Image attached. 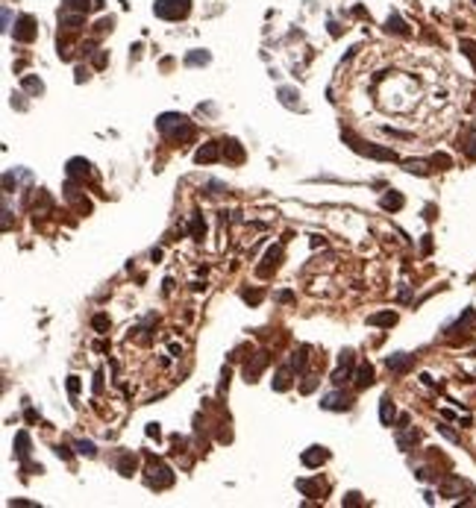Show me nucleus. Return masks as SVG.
<instances>
[{"instance_id": "obj_51", "label": "nucleus", "mask_w": 476, "mask_h": 508, "mask_svg": "<svg viewBox=\"0 0 476 508\" xmlns=\"http://www.w3.org/2000/svg\"><path fill=\"white\" fill-rule=\"evenodd\" d=\"M56 455H59V458H65V461H71V447L59 444V447H56Z\"/></svg>"}, {"instance_id": "obj_6", "label": "nucleus", "mask_w": 476, "mask_h": 508, "mask_svg": "<svg viewBox=\"0 0 476 508\" xmlns=\"http://www.w3.org/2000/svg\"><path fill=\"white\" fill-rule=\"evenodd\" d=\"M36 36H38L36 18H33V15H21V18L15 21V41L30 44V41H36Z\"/></svg>"}, {"instance_id": "obj_10", "label": "nucleus", "mask_w": 476, "mask_h": 508, "mask_svg": "<svg viewBox=\"0 0 476 508\" xmlns=\"http://www.w3.org/2000/svg\"><path fill=\"white\" fill-rule=\"evenodd\" d=\"M59 27L65 30V33H80V30L85 27V15L83 12H71V9H62Z\"/></svg>"}, {"instance_id": "obj_45", "label": "nucleus", "mask_w": 476, "mask_h": 508, "mask_svg": "<svg viewBox=\"0 0 476 508\" xmlns=\"http://www.w3.org/2000/svg\"><path fill=\"white\" fill-rule=\"evenodd\" d=\"M315 388H318V376H306V382L300 385V391H303V394H312Z\"/></svg>"}, {"instance_id": "obj_48", "label": "nucleus", "mask_w": 476, "mask_h": 508, "mask_svg": "<svg viewBox=\"0 0 476 508\" xmlns=\"http://www.w3.org/2000/svg\"><path fill=\"white\" fill-rule=\"evenodd\" d=\"M106 62H109V53H106V50H97V53H94V68H103Z\"/></svg>"}, {"instance_id": "obj_34", "label": "nucleus", "mask_w": 476, "mask_h": 508, "mask_svg": "<svg viewBox=\"0 0 476 508\" xmlns=\"http://www.w3.org/2000/svg\"><path fill=\"white\" fill-rule=\"evenodd\" d=\"M347 379H353V367H344V365H341V367H338V370L332 373V385H338V388H341Z\"/></svg>"}, {"instance_id": "obj_1", "label": "nucleus", "mask_w": 476, "mask_h": 508, "mask_svg": "<svg viewBox=\"0 0 476 508\" xmlns=\"http://www.w3.org/2000/svg\"><path fill=\"white\" fill-rule=\"evenodd\" d=\"M156 130L162 132L171 144H185L197 135L194 124H191L185 115H179V112H165V115H159V118H156Z\"/></svg>"}, {"instance_id": "obj_22", "label": "nucleus", "mask_w": 476, "mask_h": 508, "mask_svg": "<svg viewBox=\"0 0 476 508\" xmlns=\"http://www.w3.org/2000/svg\"><path fill=\"white\" fill-rule=\"evenodd\" d=\"M473 323H476V311H473V308H464V315L453 323L450 329H447V335H456V332H462V329H470Z\"/></svg>"}, {"instance_id": "obj_44", "label": "nucleus", "mask_w": 476, "mask_h": 508, "mask_svg": "<svg viewBox=\"0 0 476 508\" xmlns=\"http://www.w3.org/2000/svg\"><path fill=\"white\" fill-rule=\"evenodd\" d=\"M74 206H77V212H80V214H88V212H91V203L85 200V197H77V200H74Z\"/></svg>"}, {"instance_id": "obj_5", "label": "nucleus", "mask_w": 476, "mask_h": 508, "mask_svg": "<svg viewBox=\"0 0 476 508\" xmlns=\"http://www.w3.org/2000/svg\"><path fill=\"white\" fill-rule=\"evenodd\" d=\"M321 408L323 412H350L353 408V397L347 394V391H332V394H326L321 397Z\"/></svg>"}, {"instance_id": "obj_2", "label": "nucleus", "mask_w": 476, "mask_h": 508, "mask_svg": "<svg viewBox=\"0 0 476 508\" xmlns=\"http://www.w3.org/2000/svg\"><path fill=\"white\" fill-rule=\"evenodd\" d=\"M341 138L347 141V147L350 150H356V153L362 156H370V159H379V162H397V153H394L391 147H376V144H368V141H362L359 135H353L350 130L341 132Z\"/></svg>"}, {"instance_id": "obj_27", "label": "nucleus", "mask_w": 476, "mask_h": 508, "mask_svg": "<svg viewBox=\"0 0 476 508\" xmlns=\"http://www.w3.org/2000/svg\"><path fill=\"white\" fill-rule=\"evenodd\" d=\"M209 62H212V53H209V50H191V53H185V65H188V68L209 65Z\"/></svg>"}, {"instance_id": "obj_37", "label": "nucleus", "mask_w": 476, "mask_h": 508, "mask_svg": "<svg viewBox=\"0 0 476 508\" xmlns=\"http://www.w3.org/2000/svg\"><path fill=\"white\" fill-rule=\"evenodd\" d=\"M74 447H77V452H80V455H85V458H94V455H97V449H94V444H91V441H77Z\"/></svg>"}, {"instance_id": "obj_52", "label": "nucleus", "mask_w": 476, "mask_h": 508, "mask_svg": "<svg viewBox=\"0 0 476 508\" xmlns=\"http://www.w3.org/2000/svg\"><path fill=\"white\" fill-rule=\"evenodd\" d=\"M9 505L12 508H36V502H30V499H12Z\"/></svg>"}, {"instance_id": "obj_4", "label": "nucleus", "mask_w": 476, "mask_h": 508, "mask_svg": "<svg viewBox=\"0 0 476 508\" xmlns=\"http://www.w3.org/2000/svg\"><path fill=\"white\" fill-rule=\"evenodd\" d=\"M147 473H156V476H147V485H150V488H156V491H162V488H168V485H174V473L168 470L159 458H153V455H150Z\"/></svg>"}, {"instance_id": "obj_61", "label": "nucleus", "mask_w": 476, "mask_h": 508, "mask_svg": "<svg viewBox=\"0 0 476 508\" xmlns=\"http://www.w3.org/2000/svg\"><path fill=\"white\" fill-rule=\"evenodd\" d=\"M432 250V241H429V235H423V253H429Z\"/></svg>"}, {"instance_id": "obj_12", "label": "nucleus", "mask_w": 476, "mask_h": 508, "mask_svg": "<svg viewBox=\"0 0 476 508\" xmlns=\"http://www.w3.org/2000/svg\"><path fill=\"white\" fill-rule=\"evenodd\" d=\"M438 491H441V496H462L464 491H467V482H464L462 476H447L444 482L438 485Z\"/></svg>"}, {"instance_id": "obj_33", "label": "nucleus", "mask_w": 476, "mask_h": 508, "mask_svg": "<svg viewBox=\"0 0 476 508\" xmlns=\"http://www.w3.org/2000/svg\"><path fill=\"white\" fill-rule=\"evenodd\" d=\"M429 165H435L438 171H447V167H453V159L447 153H432L429 156Z\"/></svg>"}, {"instance_id": "obj_7", "label": "nucleus", "mask_w": 476, "mask_h": 508, "mask_svg": "<svg viewBox=\"0 0 476 508\" xmlns=\"http://www.w3.org/2000/svg\"><path fill=\"white\" fill-rule=\"evenodd\" d=\"M279 259H282V244H276V247H268V253H265L262 264L256 268V273H259V276H271V273L279 268Z\"/></svg>"}, {"instance_id": "obj_56", "label": "nucleus", "mask_w": 476, "mask_h": 508, "mask_svg": "<svg viewBox=\"0 0 476 508\" xmlns=\"http://www.w3.org/2000/svg\"><path fill=\"white\" fill-rule=\"evenodd\" d=\"M100 391H103V373L97 370L94 373V394H100Z\"/></svg>"}, {"instance_id": "obj_40", "label": "nucleus", "mask_w": 476, "mask_h": 508, "mask_svg": "<svg viewBox=\"0 0 476 508\" xmlns=\"http://www.w3.org/2000/svg\"><path fill=\"white\" fill-rule=\"evenodd\" d=\"M341 505H347V508H359V505H362V496H359L356 491H350V494H347L344 499H341Z\"/></svg>"}, {"instance_id": "obj_11", "label": "nucleus", "mask_w": 476, "mask_h": 508, "mask_svg": "<svg viewBox=\"0 0 476 508\" xmlns=\"http://www.w3.org/2000/svg\"><path fill=\"white\" fill-rule=\"evenodd\" d=\"M268 361H271V355L265 353V350L262 353H256V358L244 365V379H247V382H256V379L262 376V370L268 367Z\"/></svg>"}, {"instance_id": "obj_43", "label": "nucleus", "mask_w": 476, "mask_h": 508, "mask_svg": "<svg viewBox=\"0 0 476 508\" xmlns=\"http://www.w3.org/2000/svg\"><path fill=\"white\" fill-rule=\"evenodd\" d=\"M279 97H282V103L285 106H294V97H300L294 88H279Z\"/></svg>"}, {"instance_id": "obj_14", "label": "nucleus", "mask_w": 476, "mask_h": 508, "mask_svg": "<svg viewBox=\"0 0 476 508\" xmlns=\"http://www.w3.org/2000/svg\"><path fill=\"white\" fill-rule=\"evenodd\" d=\"M353 385H356L359 391H365L368 385H373V365L362 361V365L353 370Z\"/></svg>"}, {"instance_id": "obj_21", "label": "nucleus", "mask_w": 476, "mask_h": 508, "mask_svg": "<svg viewBox=\"0 0 476 508\" xmlns=\"http://www.w3.org/2000/svg\"><path fill=\"white\" fill-rule=\"evenodd\" d=\"M30 447H33V444H30V435H27V432H18V435H15V458L27 461L30 458Z\"/></svg>"}, {"instance_id": "obj_16", "label": "nucleus", "mask_w": 476, "mask_h": 508, "mask_svg": "<svg viewBox=\"0 0 476 508\" xmlns=\"http://www.w3.org/2000/svg\"><path fill=\"white\" fill-rule=\"evenodd\" d=\"M385 365H388V370H391V373H397V376H400V373H406V370L412 367V355H409V353H394V355H388V358H385Z\"/></svg>"}, {"instance_id": "obj_32", "label": "nucleus", "mask_w": 476, "mask_h": 508, "mask_svg": "<svg viewBox=\"0 0 476 508\" xmlns=\"http://www.w3.org/2000/svg\"><path fill=\"white\" fill-rule=\"evenodd\" d=\"M306 353H309V350H306V347H300L297 353L291 355V367H294L297 373H303V370H306V361H309V355H306Z\"/></svg>"}, {"instance_id": "obj_20", "label": "nucleus", "mask_w": 476, "mask_h": 508, "mask_svg": "<svg viewBox=\"0 0 476 508\" xmlns=\"http://www.w3.org/2000/svg\"><path fill=\"white\" fill-rule=\"evenodd\" d=\"M224 159H229V162H244V147L235 141V138H226L224 141Z\"/></svg>"}, {"instance_id": "obj_30", "label": "nucleus", "mask_w": 476, "mask_h": 508, "mask_svg": "<svg viewBox=\"0 0 476 508\" xmlns=\"http://www.w3.org/2000/svg\"><path fill=\"white\" fill-rule=\"evenodd\" d=\"M188 235L197 238V241L206 235V221H203V214H194V217L188 221Z\"/></svg>"}, {"instance_id": "obj_58", "label": "nucleus", "mask_w": 476, "mask_h": 508, "mask_svg": "<svg viewBox=\"0 0 476 508\" xmlns=\"http://www.w3.org/2000/svg\"><path fill=\"white\" fill-rule=\"evenodd\" d=\"M85 80H88V71L80 65V68H77V83H85Z\"/></svg>"}, {"instance_id": "obj_18", "label": "nucleus", "mask_w": 476, "mask_h": 508, "mask_svg": "<svg viewBox=\"0 0 476 508\" xmlns=\"http://www.w3.org/2000/svg\"><path fill=\"white\" fill-rule=\"evenodd\" d=\"M403 203H406V197L400 194V191H385V194H382V200H379V206L385 209V212H400V209H403Z\"/></svg>"}, {"instance_id": "obj_9", "label": "nucleus", "mask_w": 476, "mask_h": 508, "mask_svg": "<svg viewBox=\"0 0 476 508\" xmlns=\"http://www.w3.org/2000/svg\"><path fill=\"white\" fill-rule=\"evenodd\" d=\"M65 174H68L71 179L85 182V177L91 174V162H88V159H83V156H74V159H68V165H65Z\"/></svg>"}, {"instance_id": "obj_26", "label": "nucleus", "mask_w": 476, "mask_h": 508, "mask_svg": "<svg viewBox=\"0 0 476 508\" xmlns=\"http://www.w3.org/2000/svg\"><path fill=\"white\" fill-rule=\"evenodd\" d=\"M417 441H420V432H417V429H406V432H400V435H397V447L403 449V452H409Z\"/></svg>"}, {"instance_id": "obj_42", "label": "nucleus", "mask_w": 476, "mask_h": 508, "mask_svg": "<svg viewBox=\"0 0 476 508\" xmlns=\"http://www.w3.org/2000/svg\"><path fill=\"white\" fill-rule=\"evenodd\" d=\"M112 27H115V18L109 15V18H100V21H97V24H94V30H97V33H109Z\"/></svg>"}, {"instance_id": "obj_39", "label": "nucleus", "mask_w": 476, "mask_h": 508, "mask_svg": "<svg viewBox=\"0 0 476 508\" xmlns=\"http://www.w3.org/2000/svg\"><path fill=\"white\" fill-rule=\"evenodd\" d=\"M241 300L250 303V306H259L262 303V291H241Z\"/></svg>"}, {"instance_id": "obj_46", "label": "nucleus", "mask_w": 476, "mask_h": 508, "mask_svg": "<svg viewBox=\"0 0 476 508\" xmlns=\"http://www.w3.org/2000/svg\"><path fill=\"white\" fill-rule=\"evenodd\" d=\"M438 432H441V435H444V438H447V441H453V444H459V435H456V432H453L450 426H444V423H441V426H438Z\"/></svg>"}, {"instance_id": "obj_36", "label": "nucleus", "mask_w": 476, "mask_h": 508, "mask_svg": "<svg viewBox=\"0 0 476 508\" xmlns=\"http://www.w3.org/2000/svg\"><path fill=\"white\" fill-rule=\"evenodd\" d=\"M50 206H53L50 194H47V191H41V188H38V197H36V214H38V212H47Z\"/></svg>"}, {"instance_id": "obj_24", "label": "nucleus", "mask_w": 476, "mask_h": 508, "mask_svg": "<svg viewBox=\"0 0 476 508\" xmlns=\"http://www.w3.org/2000/svg\"><path fill=\"white\" fill-rule=\"evenodd\" d=\"M394 417H397V408H394L391 397H382L379 400V420H382V426H391Z\"/></svg>"}, {"instance_id": "obj_60", "label": "nucleus", "mask_w": 476, "mask_h": 508, "mask_svg": "<svg viewBox=\"0 0 476 508\" xmlns=\"http://www.w3.org/2000/svg\"><path fill=\"white\" fill-rule=\"evenodd\" d=\"M27 420H30V423H36V420H38V414L33 412V408H27Z\"/></svg>"}, {"instance_id": "obj_59", "label": "nucleus", "mask_w": 476, "mask_h": 508, "mask_svg": "<svg viewBox=\"0 0 476 508\" xmlns=\"http://www.w3.org/2000/svg\"><path fill=\"white\" fill-rule=\"evenodd\" d=\"M9 24H12V12L3 9V30H9Z\"/></svg>"}, {"instance_id": "obj_17", "label": "nucleus", "mask_w": 476, "mask_h": 508, "mask_svg": "<svg viewBox=\"0 0 476 508\" xmlns=\"http://www.w3.org/2000/svg\"><path fill=\"white\" fill-rule=\"evenodd\" d=\"M385 33H394V36H412V30H409V24H406L403 18L397 12H391L388 15V21H385Z\"/></svg>"}, {"instance_id": "obj_3", "label": "nucleus", "mask_w": 476, "mask_h": 508, "mask_svg": "<svg viewBox=\"0 0 476 508\" xmlns=\"http://www.w3.org/2000/svg\"><path fill=\"white\" fill-rule=\"evenodd\" d=\"M153 12L165 21H182L191 12V0H156Z\"/></svg>"}, {"instance_id": "obj_28", "label": "nucleus", "mask_w": 476, "mask_h": 508, "mask_svg": "<svg viewBox=\"0 0 476 508\" xmlns=\"http://www.w3.org/2000/svg\"><path fill=\"white\" fill-rule=\"evenodd\" d=\"M321 479H297V491L300 494H306V496H315V494H321Z\"/></svg>"}, {"instance_id": "obj_35", "label": "nucleus", "mask_w": 476, "mask_h": 508, "mask_svg": "<svg viewBox=\"0 0 476 508\" xmlns=\"http://www.w3.org/2000/svg\"><path fill=\"white\" fill-rule=\"evenodd\" d=\"M459 47H462V53L467 56V59L473 62V71H476V41H470V38H462V44H459Z\"/></svg>"}, {"instance_id": "obj_54", "label": "nucleus", "mask_w": 476, "mask_h": 508, "mask_svg": "<svg viewBox=\"0 0 476 508\" xmlns=\"http://www.w3.org/2000/svg\"><path fill=\"white\" fill-rule=\"evenodd\" d=\"M229 385V367H224V373H221V385H218V391L224 394V388Z\"/></svg>"}, {"instance_id": "obj_57", "label": "nucleus", "mask_w": 476, "mask_h": 508, "mask_svg": "<svg viewBox=\"0 0 476 508\" xmlns=\"http://www.w3.org/2000/svg\"><path fill=\"white\" fill-rule=\"evenodd\" d=\"M276 300H279V303H291V300H294V294H291V291H279V294H276Z\"/></svg>"}, {"instance_id": "obj_49", "label": "nucleus", "mask_w": 476, "mask_h": 508, "mask_svg": "<svg viewBox=\"0 0 476 508\" xmlns=\"http://www.w3.org/2000/svg\"><path fill=\"white\" fill-rule=\"evenodd\" d=\"M68 391H71L74 397L80 394V376H68Z\"/></svg>"}, {"instance_id": "obj_50", "label": "nucleus", "mask_w": 476, "mask_h": 508, "mask_svg": "<svg viewBox=\"0 0 476 508\" xmlns=\"http://www.w3.org/2000/svg\"><path fill=\"white\" fill-rule=\"evenodd\" d=\"M94 47H97V41H83V44H80V53L88 56V53H94Z\"/></svg>"}, {"instance_id": "obj_13", "label": "nucleus", "mask_w": 476, "mask_h": 508, "mask_svg": "<svg viewBox=\"0 0 476 508\" xmlns=\"http://www.w3.org/2000/svg\"><path fill=\"white\" fill-rule=\"evenodd\" d=\"M326 458H329V449H326V447H309L303 455H300V461H303L306 467H312V470H315V467H321Z\"/></svg>"}, {"instance_id": "obj_47", "label": "nucleus", "mask_w": 476, "mask_h": 508, "mask_svg": "<svg viewBox=\"0 0 476 508\" xmlns=\"http://www.w3.org/2000/svg\"><path fill=\"white\" fill-rule=\"evenodd\" d=\"M338 365L353 367V350H341V355H338Z\"/></svg>"}, {"instance_id": "obj_8", "label": "nucleus", "mask_w": 476, "mask_h": 508, "mask_svg": "<svg viewBox=\"0 0 476 508\" xmlns=\"http://www.w3.org/2000/svg\"><path fill=\"white\" fill-rule=\"evenodd\" d=\"M221 144H224V141H206L200 150L194 153V162H197V165H212V162H218V159H221V153H224V150H221Z\"/></svg>"}, {"instance_id": "obj_23", "label": "nucleus", "mask_w": 476, "mask_h": 508, "mask_svg": "<svg viewBox=\"0 0 476 508\" xmlns=\"http://www.w3.org/2000/svg\"><path fill=\"white\" fill-rule=\"evenodd\" d=\"M291 370H294L291 365H288V367H279V370H276V376L271 379L274 391H288V388H291Z\"/></svg>"}, {"instance_id": "obj_19", "label": "nucleus", "mask_w": 476, "mask_h": 508, "mask_svg": "<svg viewBox=\"0 0 476 508\" xmlns=\"http://www.w3.org/2000/svg\"><path fill=\"white\" fill-rule=\"evenodd\" d=\"M368 323L370 326H382V329H391L394 323H397V311H376V315H368Z\"/></svg>"}, {"instance_id": "obj_41", "label": "nucleus", "mask_w": 476, "mask_h": 508, "mask_svg": "<svg viewBox=\"0 0 476 508\" xmlns=\"http://www.w3.org/2000/svg\"><path fill=\"white\" fill-rule=\"evenodd\" d=\"M462 150H464V156H467L470 162H476V138H467V141L462 144Z\"/></svg>"}, {"instance_id": "obj_38", "label": "nucleus", "mask_w": 476, "mask_h": 508, "mask_svg": "<svg viewBox=\"0 0 476 508\" xmlns=\"http://www.w3.org/2000/svg\"><path fill=\"white\" fill-rule=\"evenodd\" d=\"M91 329L100 332V335L109 332V315H94V318H91Z\"/></svg>"}, {"instance_id": "obj_29", "label": "nucleus", "mask_w": 476, "mask_h": 508, "mask_svg": "<svg viewBox=\"0 0 476 508\" xmlns=\"http://www.w3.org/2000/svg\"><path fill=\"white\" fill-rule=\"evenodd\" d=\"M403 167L409 174H417V177H429V162H420V159H406Z\"/></svg>"}, {"instance_id": "obj_15", "label": "nucleus", "mask_w": 476, "mask_h": 508, "mask_svg": "<svg viewBox=\"0 0 476 508\" xmlns=\"http://www.w3.org/2000/svg\"><path fill=\"white\" fill-rule=\"evenodd\" d=\"M62 9L71 12H91V9H103V0H62Z\"/></svg>"}, {"instance_id": "obj_31", "label": "nucleus", "mask_w": 476, "mask_h": 508, "mask_svg": "<svg viewBox=\"0 0 476 508\" xmlns=\"http://www.w3.org/2000/svg\"><path fill=\"white\" fill-rule=\"evenodd\" d=\"M135 464H138V461H135V455H132V452H124V455L118 458V473H121V476H132Z\"/></svg>"}, {"instance_id": "obj_25", "label": "nucleus", "mask_w": 476, "mask_h": 508, "mask_svg": "<svg viewBox=\"0 0 476 508\" xmlns=\"http://www.w3.org/2000/svg\"><path fill=\"white\" fill-rule=\"evenodd\" d=\"M21 88H24L27 94H33V97L44 94V83H41L38 77H33V74H24V80H21Z\"/></svg>"}, {"instance_id": "obj_53", "label": "nucleus", "mask_w": 476, "mask_h": 508, "mask_svg": "<svg viewBox=\"0 0 476 508\" xmlns=\"http://www.w3.org/2000/svg\"><path fill=\"white\" fill-rule=\"evenodd\" d=\"M382 132H388V135H394V138H412L409 132H400V130H391V127H382Z\"/></svg>"}, {"instance_id": "obj_55", "label": "nucleus", "mask_w": 476, "mask_h": 508, "mask_svg": "<svg viewBox=\"0 0 476 508\" xmlns=\"http://www.w3.org/2000/svg\"><path fill=\"white\" fill-rule=\"evenodd\" d=\"M147 435H150V438H159V435H162L159 423H147Z\"/></svg>"}]
</instances>
